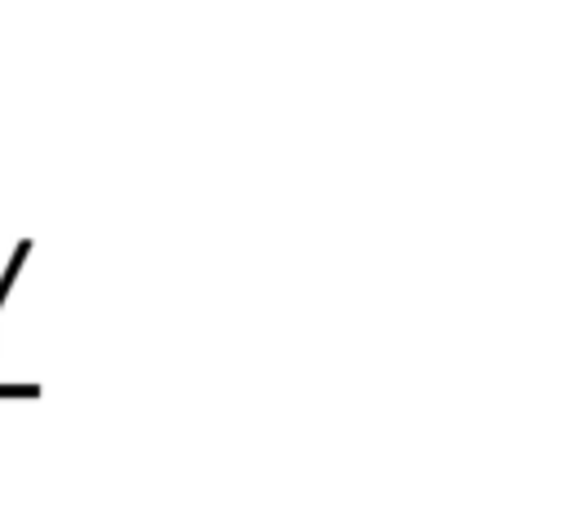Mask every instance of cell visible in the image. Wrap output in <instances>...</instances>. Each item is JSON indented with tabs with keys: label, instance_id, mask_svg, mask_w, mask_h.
Returning <instances> with one entry per match:
<instances>
[]
</instances>
